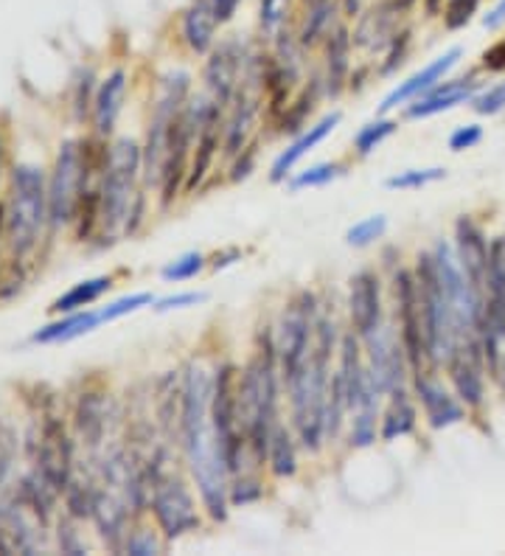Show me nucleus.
Wrapping results in <instances>:
<instances>
[{
    "instance_id": "obj_60",
    "label": "nucleus",
    "mask_w": 505,
    "mask_h": 556,
    "mask_svg": "<svg viewBox=\"0 0 505 556\" xmlns=\"http://www.w3.org/2000/svg\"><path fill=\"white\" fill-rule=\"evenodd\" d=\"M0 166H3V141H0Z\"/></svg>"
},
{
    "instance_id": "obj_24",
    "label": "nucleus",
    "mask_w": 505,
    "mask_h": 556,
    "mask_svg": "<svg viewBox=\"0 0 505 556\" xmlns=\"http://www.w3.org/2000/svg\"><path fill=\"white\" fill-rule=\"evenodd\" d=\"M129 503L122 497L110 495V492H96L93 501V520L99 526L104 543H110L113 548L124 545L127 540V517H129Z\"/></svg>"
},
{
    "instance_id": "obj_33",
    "label": "nucleus",
    "mask_w": 505,
    "mask_h": 556,
    "mask_svg": "<svg viewBox=\"0 0 505 556\" xmlns=\"http://www.w3.org/2000/svg\"><path fill=\"white\" fill-rule=\"evenodd\" d=\"M320 90H324V85H320V79L310 81L306 88L301 90V96H298L295 102L287 104V110L281 113V132H298V129H306L303 124H306V118H310V113L315 110V102L317 96H320Z\"/></svg>"
},
{
    "instance_id": "obj_42",
    "label": "nucleus",
    "mask_w": 505,
    "mask_h": 556,
    "mask_svg": "<svg viewBox=\"0 0 505 556\" xmlns=\"http://www.w3.org/2000/svg\"><path fill=\"white\" fill-rule=\"evenodd\" d=\"M262 495L264 486L256 476H244V472H239V476H233V481H230V503H233V506L256 503Z\"/></svg>"
},
{
    "instance_id": "obj_21",
    "label": "nucleus",
    "mask_w": 505,
    "mask_h": 556,
    "mask_svg": "<svg viewBox=\"0 0 505 556\" xmlns=\"http://www.w3.org/2000/svg\"><path fill=\"white\" fill-rule=\"evenodd\" d=\"M340 113H329V116H324L317 124H312V127H306L301 132V138H295V141L290 143V150H283L281 155L276 157V163H273V169H269V180L273 184H281L283 177L290 175L292 166H295L298 161H301L303 155H310L312 150H315L317 143L326 141V138L334 132V127L340 124Z\"/></svg>"
},
{
    "instance_id": "obj_1",
    "label": "nucleus",
    "mask_w": 505,
    "mask_h": 556,
    "mask_svg": "<svg viewBox=\"0 0 505 556\" xmlns=\"http://www.w3.org/2000/svg\"><path fill=\"white\" fill-rule=\"evenodd\" d=\"M211 394L214 380L202 366L186 368L180 388V444L189 462L191 478L200 489V501L211 520H228L230 509V472L216 450L214 425H211Z\"/></svg>"
},
{
    "instance_id": "obj_18",
    "label": "nucleus",
    "mask_w": 505,
    "mask_h": 556,
    "mask_svg": "<svg viewBox=\"0 0 505 556\" xmlns=\"http://www.w3.org/2000/svg\"><path fill=\"white\" fill-rule=\"evenodd\" d=\"M460 56H464V51H460L458 46L450 48L446 54H441L438 60H432L430 65H425V68L418 71V74H413L411 79L402 81L396 90H391V93L384 96L382 104H379V110L382 113H391V110H396L399 104H407V102H416V99H421L425 93H430L432 88H435L438 81L444 79L446 74H450L455 65L460 62Z\"/></svg>"
},
{
    "instance_id": "obj_58",
    "label": "nucleus",
    "mask_w": 505,
    "mask_h": 556,
    "mask_svg": "<svg viewBox=\"0 0 505 556\" xmlns=\"http://www.w3.org/2000/svg\"><path fill=\"white\" fill-rule=\"evenodd\" d=\"M3 228H7V211L0 208V231H3Z\"/></svg>"
},
{
    "instance_id": "obj_41",
    "label": "nucleus",
    "mask_w": 505,
    "mask_h": 556,
    "mask_svg": "<svg viewBox=\"0 0 505 556\" xmlns=\"http://www.w3.org/2000/svg\"><path fill=\"white\" fill-rule=\"evenodd\" d=\"M202 267H205V256H202V253H182V256L175 258L172 265L163 267V278H166V281H189V278H194Z\"/></svg>"
},
{
    "instance_id": "obj_19",
    "label": "nucleus",
    "mask_w": 505,
    "mask_h": 556,
    "mask_svg": "<svg viewBox=\"0 0 505 556\" xmlns=\"http://www.w3.org/2000/svg\"><path fill=\"white\" fill-rule=\"evenodd\" d=\"M402 9L396 0H382L365 14H359L357 31H354V46L365 51H384L391 46L393 37L399 35V21H402Z\"/></svg>"
},
{
    "instance_id": "obj_31",
    "label": "nucleus",
    "mask_w": 505,
    "mask_h": 556,
    "mask_svg": "<svg viewBox=\"0 0 505 556\" xmlns=\"http://www.w3.org/2000/svg\"><path fill=\"white\" fill-rule=\"evenodd\" d=\"M110 287H113V278L110 276L88 278V281L76 285L74 290H67L65 295H60V299L51 304V309H54V313H79V309L90 306L93 301H99Z\"/></svg>"
},
{
    "instance_id": "obj_57",
    "label": "nucleus",
    "mask_w": 505,
    "mask_h": 556,
    "mask_svg": "<svg viewBox=\"0 0 505 556\" xmlns=\"http://www.w3.org/2000/svg\"><path fill=\"white\" fill-rule=\"evenodd\" d=\"M416 3H418V0H396V7L402 9V12H411V9L416 7Z\"/></svg>"
},
{
    "instance_id": "obj_50",
    "label": "nucleus",
    "mask_w": 505,
    "mask_h": 556,
    "mask_svg": "<svg viewBox=\"0 0 505 556\" xmlns=\"http://www.w3.org/2000/svg\"><path fill=\"white\" fill-rule=\"evenodd\" d=\"M480 60H483V68L492 71V74H500V71H505V37H503V40L494 42L492 48H485Z\"/></svg>"
},
{
    "instance_id": "obj_29",
    "label": "nucleus",
    "mask_w": 505,
    "mask_h": 556,
    "mask_svg": "<svg viewBox=\"0 0 505 556\" xmlns=\"http://www.w3.org/2000/svg\"><path fill=\"white\" fill-rule=\"evenodd\" d=\"M104 324L101 318V309L99 313H76V315H67L65 320H56V324H48L42 326L40 332H34V343H65V340H74L81 338V334L93 332L96 326Z\"/></svg>"
},
{
    "instance_id": "obj_5",
    "label": "nucleus",
    "mask_w": 505,
    "mask_h": 556,
    "mask_svg": "<svg viewBox=\"0 0 505 556\" xmlns=\"http://www.w3.org/2000/svg\"><path fill=\"white\" fill-rule=\"evenodd\" d=\"M211 425H214L216 450L223 455L230 478L239 476L250 447L244 439L242 419H239V371L233 363H223L216 368L214 394H211Z\"/></svg>"
},
{
    "instance_id": "obj_47",
    "label": "nucleus",
    "mask_w": 505,
    "mask_h": 556,
    "mask_svg": "<svg viewBox=\"0 0 505 556\" xmlns=\"http://www.w3.org/2000/svg\"><path fill=\"white\" fill-rule=\"evenodd\" d=\"M480 138H483V127L480 124H466V127H458L450 136V150L452 152H464L478 147Z\"/></svg>"
},
{
    "instance_id": "obj_46",
    "label": "nucleus",
    "mask_w": 505,
    "mask_h": 556,
    "mask_svg": "<svg viewBox=\"0 0 505 556\" xmlns=\"http://www.w3.org/2000/svg\"><path fill=\"white\" fill-rule=\"evenodd\" d=\"M124 551L132 556H155L161 554V543H157L155 531L138 529L132 531V534H127V540H124Z\"/></svg>"
},
{
    "instance_id": "obj_7",
    "label": "nucleus",
    "mask_w": 505,
    "mask_h": 556,
    "mask_svg": "<svg viewBox=\"0 0 505 556\" xmlns=\"http://www.w3.org/2000/svg\"><path fill=\"white\" fill-rule=\"evenodd\" d=\"M315 320H317V301L310 290L298 292L290 306L283 309L281 324L276 329V352L281 380L290 382L303 363L310 359L312 340H315Z\"/></svg>"
},
{
    "instance_id": "obj_43",
    "label": "nucleus",
    "mask_w": 505,
    "mask_h": 556,
    "mask_svg": "<svg viewBox=\"0 0 505 556\" xmlns=\"http://www.w3.org/2000/svg\"><path fill=\"white\" fill-rule=\"evenodd\" d=\"M471 108H475V113H480V116H497V113H503L505 110V81L492 85V88H485L483 93L475 96V99H471Z\"/></svg>"
},
{
    "instance_id": "obj_44",
    "label": "nucleus",
    "mask_w": 505,
    "mask_h": 556,
    "mask_svg": "<svg viewBox=\"0 0 505 556\" xmlns=\"http://www.w3.org/2000/svg\"><path fill=\"white\" fill-rule=\"evenodd\" d=\"M149 304H152V295H149V292H135V295H124V299H118V301H113L110 306H104V309H101V318L104 320L124 318V315L138 313L141 306H149Z\"/></svg>"
},
{
    "instance_id": "obj_14",
    "label": "nucleus",
    "mask_w": 505,
    "mask_h": 556,
    "mask_svg": "<svg viewBox=\"0 0 505 556\" xmlns=\"http://www.w3.org/2000/svg\"><path fill=\"white\" fill-rule=\"evenodd\" d=\"M349 315L354 332L368 338L382 326V285L379 276L370 270H359L349 281Z\"/></svg>"
},
{
    "instance_id": "obj_48",
    "label": "nucleus",
    "mask_w": 505,
    "mask_h": 556,
    "mask_svg": "<svg viewBox=\"0 0 505 556\" xmlns=\"http://www.w3.org/2000/svg\"><path fill=\"white\" fill-rule=\"evenodd\" d=\"M205 301V292H177V295H168V299L157 301V313H168V309H182V306H197Z\"/></svg>"
},
{
    "instance_id": "obj_52",
    "label": "nucleus",
    "mask_w": 505,
    "mask_h": 556,
    "mask_svg": "<svg viewBox=\"0 0 505 556\" xmlns=\"http://www.w3.org/2000/svg\"><path fill=\"white\" fill-rule=\"evenodd\" d=\"M239 3L242 0H211V7H214V14L216 21H219V26H225V23L233 21L236 9H239Z\"/></svg>"
},
{
    "instance_id": "obj_34",
    "label": "nucleus",
    "mask_w": 505,
    "mask_h": 556,
    "mask_svg": "<svg viewBox=\"0 0 505 556\" xmlns=\"http://www.w3.org/2000/svg\"><path fill=\"white\" fill-rule=\"evenodd\" d=\"M396 127L399 124L391 122V118H379V122L365 124V127L357 132V138H354V150H357L359 155H370V152L377 150L379 143H384L393 132H396Z\"/></svg>"
},
{
    "instance_id": "obj_51",
    "label": "nucleus",
    "mask_w": 505,
    "mask_h": 556,
    "mask_svg": "<svg viewBox=\"0 0 505 556\" xmlns=\"http://www.w3.org/2000/svg\"><path fill=\"white\" fill-rule=\"evenodd\" d=\"M60 545L65 554H85V545L79 543V534H76L67 522H62L60 526Z\"/></svg>"
},
{
    "instance_id": "obj_2",
    "label": "nucleus",
    "mask_w": 505,
    "mask_h": 556,
    "mask_svg": "<svg viewBox=\"0 0 505 556\" xmlns=\"http://www.w3.org/2000/svg\"><path fill=\"white\" fill-rule=\"evenodd\" d=\"M334 320H315V340H312L310 359L301 371L287 382L292 400V425H295L298 441L306 453H317L326 439V405H329V380H331V352H334Z\"/></svg>"
},
{
    "instance_id": "obj_40",
    "label": "nucleus",
    "mask_w": 505,
    "mask_h": 556,
    "mask_svg": "<svg viewBox=\"0 0 505 556\" xmlns=\"http://www.w3.org/2000/svg\"><path fill=\"white\" fill-rule=\"evenodd\" d=\"M480 3H483V0H446L444 26L450 28V31L466 28L471 23V17L478 14Z\"/></svg>"
},
{
    "instance_id": "obj_27",
    "label": "nucleus",
    "mask_w": 505,
    "mask_h": 556,
    "mask_svg": "<svg viewBox=\"0 0 505 556\" xmlns=\"http://www.w3.org/2000/svg\"><path fill=\"white\" fill-rule=\"evenodd\" d=\"M219 116L223 113H216L205 127H202L200 138L194 143V157H191L189 166V180H186V191H194L197 186L209 177L211 166H214V157L219 152Z\"/></svg>"
},
{
    "instance_id": "obj_3",
    "label": "nucleus",
    "mask_w": 505,
    "mask_h": 556,
    "mask_svg": "<svg viewBox=\"0 0 505 556\" xmlns=\"http://www.w3.org/2000/svg\"><path fill=\"white\" fill-rule=\"evenodd\" d=\"M278 352L276 334H264L244 371L239 374V419L248 439L253 462L262 467L267 462V447L273 428L278 425Z\"/></svg>"
},
{
    "instance_id": "obj_17",
    "label": "nucleus",
    "mask_w": 505,
    "mask_h": 556,
    "mask_svg": "<svg viewBox=\"0 0 505 556\" xmlns=\"http://www.w3.org/2000/svg\"><path fill=\"white\" fill-rule=\"evenodd\" d=\"M37 472L46 478L56 492H65L71 483V441L56 421H46L37 447Z\"/></svg>"
},
{
    "instance_id": "obj_30",
    "label": "nucleus",
    "mask_w": 505,
    "mask_h": 556,
    "mask_svg": "<svg viewBox=\"0 0 505 556\" xmlns=\"http://www.w3.org/2000/svg\"><path fill=\"white\" fill-rule=\"evenodd\" d=\"M267 467L276 478H292L298 472V447L295 439L281 421L273 428V435H269V447H267Z\"/></svg>"
},
{
    "instance_id": "obj_12",
    "label": "nucleus",
    "mask_w": 505,
    "mask_h": 556,
    "mask_svg": "<svg viewBox=\"0 0 505 556\" xmlns=\"http://www.w3.org/2000/svg\"><path fill=\"white\" fill-rule=\"evenodd\" d=\"M250 54L244 51V46L239 40H223L219 46L211 48V56L205 62V71H202V79H205V88H209L211 99L219 102L223 108H228L233 102L236 90H239V76H244L248 68Z\"/></svg>"
},
{
    "instance_id": "obj_22",
    "label": "nucleus",
    "mask_w": 505,
    "mask_h": 556,
    "mask_svg": "<svg viewBox=\"0 0 505 556\" xmlns=\"http://www.w3.org/2000/svg\"><path fill=\"white\" fill-rule=\"evenodd\" d=\"M475 90H478V81L475 79H458L446 81V85H435L430 93H425L421 99H416V104L407 108V116L411 118H430L438 113H446V110L458 108L475 99Z\"/></svg>"
},
{
    "instance_id": "obj_36",
    "label": "nucleus",
    "mask_w": 505,
    "mask_h": 556,
    "mask_svg": "<svg viewBox=\"0 0 505 556\" xmlns=\"http://www.w3.org/2000/svg\"><path fill=\"white\" fill-rule=\"evenodd\" d=\"M343 172V163H317V166H310V169H303L301 175H295L290 180V189H315V186H326L331 184L334 177H340Z\"/></svg>"
},
{
    "instance_id": "obj_6",
    "label": "nucleus",
    "mask_w": 505,
    "mask_h": 556,
    "mask_svg": "<svg viewBox=\"0 0 505 556\" xmlns=\"http://www.w3.org/2000/svg\"><path fill=\"white\" fill-rule=\"evenodd\" d=\"M143 166V150L129 138L113 143L108 155V169L101 180L99 198V228L113 237L122 223H127L129 208H132V189L135 177Z\"/></svg>"
},
{
    "instance_id": "obj_54",
    "label": "nucleus",
    "mask_w": 505,
    "mask_h": 556,
    "mask_svg": "<svg viewBox=\"0 0 505 556\" xmlns=\"http://www.w3.org/2000/svg\"><path fill=\"white\" fill-rule=\"evenodd\" d=\"M236 258H239V251H225V253H216V256H214V262H211V267H214V270H219V267H228V265H233Z\"/></svg>"
},
{
    "instance_id": "obj_4",
    "label": "nucleus",
    "mask_w": 505,
    "mask_h": 556,
    "mask_svg": "<svg viewBox=\"0 0 505 556\" xmlns=\"http://www.w3.org/2000/svg\"><path fill=\"white\" fill-rule=\"evenodd\" d=\"M48 217L46 177L31 163H17L12 172V198L7 208V242L14 258H26L37 248Z\"/></svg>"
},
{
    "instance_id": "obj_39",
    "label": "nucleus",
    "mask_w": 505,
    "mask_h": 556,
    "mask_svg": "<svg viewBox=\"0 0 505 556\" xmlns=\"http://www.w3.org/2000/svg\"><path fill=\"white\" fill-rule=\"evenodd\" d=\"M384 231H388V219H384V214H374V217L363 219V223H357L354 228H349L345 242L354 244V248H365V244L382 239Z\"/></svg>"
},
{
    "instance_id": "obj_49",
    "label": "nucleus",
    "mask_w": 505,
    "mask_h": 556,
    "mask_svg": "<svg viewBox=\"0 0 505 556\" xmlns=\"http://www.w3.org/2000/svg\"><path fill=\"white\" fill-rule=\"evenodd\" d=\"M253 166H256V147H244V150L236 155L233 169H230V180H233V184L244 180V177L253 172Z\"/></svg>"
},
{
    "instance_id": "obj_35",
    "label": "nucleus",
    "mask_w": 505,
    "mask_h": 556,
    "mask_svg": "<svg viewBox=\"0 0 505 556\" xmlns=\"http://www.w3.org/2000/svg\"><path fill=\"white\" fill-rule=\"evenodd\" d=\"M351 447H370L377 441V407H359L351 419Z\"/></svg>"
},
{
    "instance_id": "obj_11",
    "label": "nucleus",
    "mask_w": 505,
    "mask_h": 556,
    "mask_svg": "<svg viewBox=\"0 0 505 556\" xmlns=\"http://www.w3.org/2000/svg\"><path fill=\"white\" fill-rule=\"evenodd\" d=\"M365 346H368L370 377H374L377 388L382 391V396H391L393 391L404 388L411 359H407L402 340L393 334V329H388V326L382 324L377 332L365 338Z\"/></svg>"
},
{
    "instance_id": "obj_28",
    "label": "nucleus",
    "mask_w": 505,
    "mask_h": 556,
    "mask_svg": "<svg viewBox=\"0 0 505 556\" xmlns=\"http://www.w3.org/2000/svg\"><path fill=\"white\" fill-rule=\"evenodd\" d=\"M413 430H416V407H413L411 396H407V388H399V391L391 394V405H388V410L382 416L379 439H402V435H411Z\"/></svg>"
},
{
    "instance_id": "obj_38",
    "label": "nucleus",
    "mask_w": 505,
    "mask_h": 556,
    "mask_svg": "<svg viewBox=\"0 0 505 556\" xmlns=\"http://www.w3.org/2000/svg\"><path fill=\"white\" fill-rule=\"evenodd\" d=\"M290 17V0H262L258 3V26L264 35L276 37Z\"/></svg>"
},
{
    "instance_id": "obj_55",
    "label": "nucleus",
    "mask_w": 505,
    "mask_h": 556,
    "mask_svg": "<svg viewBox=\"0 0 505 556\" xmlns=\"http://www.w3.org/2000/svg\"><path fill=\"white\" fill-rule=\"evenodd\" d=\"M359 7H363V0H340V9H343V17H359Z\"/></svg>"
},
{
    "instance_id": "obj_9",
    "label": "nucleus",
    "mask_w": 505,
    "mask_h": 556,
    "mask_svg": "<svg viewBox=\"0 0 505 556\" xmlns=\"http://www.w3.org/2000/svg\"><path fill=\"white\" fill-rule=\"evenodd\" d=\"M393 295H396V318H399V340H402L407 359H411V374L425 371L430 363L425 340V324H421V301H418L416 273L399 270L393 276Z\"/></svg>"
},
{
    "instance_id": "obj_13",
    "label": "nucleus",
    "mask_w": 505,
    "mask_h": 556,
    "mask_svg": "<svg viewBox=\"0 0 505 556\" xmlns=\"http://www.w3.org/2000/svg\"><path fill=\"white\" fill-rule=\"evenodd\" d=\"M450 380L455 386V394L466 407H480L485 396V357L480 349V338H469L455 346V352L446 359Z\"/></svg>"
},
{
    "instance_id": "obj_8",
    "label": "nucleus",
    "mask_w": 505,
    "mask_h": 556,
    "mask_svg": "<svg viewBox=\"0 0 505 556\" xmlns=\"http://www.w3.org/2000/svg\"><path fill=\"white\" fill-rule=\"evenodd\" d=\"M81 189H85V147L79 141H65L48 184V223L54 228L74 223Z\"/></svg>"
},
{
    "instance_id": "obj_37",
    "label": "nucleus",
    "mask_w": 505,
    "mask_h": 556,
    "mask_svg": "<svg viewBox=\"0 0 505 556\" xmlns=\"http://www.w3.org/2000/svg\"><path fill=\"white\" fill-rule=\"evenodd\" d=\"M444 177H446V169H441V166H432V169H407L388 177V189H399V191L421 189V186H430L435 184V180H444Z\"/></svg>"
},
{
    "instance_id": "obj_56",
    "label": "nucleus",
    "mask_w": 505,
    "mask_h": 556,
    "mask_svg": "<svg viewBox=\"0 0 505 556\" xmlns=\"http://www.w3.org/2000/svg\"><path fill=\"white\" fill-rule=\"evenodd\" d=\"M425 12L427 17H438V14L444 12V0H425Z\"/></svg>"
},
{
    "instance_id": "obj_53",
    "label": "nucleus",
    "mask_w": 505,
    "mask_h": 556,
    "mask_svg": "<svg viewBox=\"0 0 505 556\" xmlns=\"http://www.w3.org/2000/svg\"><path fill=\"white\" fill-rule=\"evenodd\" d=\"M483 26L489 28V31H494V28L505 26V0H500L497 7H494L492 12L485 14V17H483Z\"/></svg>"
},
{
    "instance_id": "obj_32",
    "label": "nucleus",
    "mask_w": 505,
    "mask_h": 556,
    "mask_svg": "<svg viewBox=\"0 0 505 556\" xmlns=\"http://www.w3.org/2000/svg\"><path fill=\"white\" fill-rule=\"evenodd\" d=\"M76 421H79V430L85 433L88 444H99L104 430H108V405L104 400L96 394H88L79 402V410H76Z\"/></svg>"
},
{
    "instance_id": "obj_26",
    "label": "nucleus",
    "mask_w": 505,
    "mask_h": 556,
    "mask_svg": "<svg viewBox=\"0 0 505 556\" xmlns=\"http://www.w3.org/2000/svg\"><path fill=\"white\" fill-rule=\"evenodd\" d=\"M337 26V3L334 0H306L303 3L301 28H298V42L303 48H315L317 42L331 35Z\"/></svg>"
},
{
    "instance_id": "obj_20",
    "label": "nucleus",
    "mask_w": 505,
    "mask_h": 556,
    "mask_svg": "<svg viewBox=\"0 0 505 556\" xmlns=\"http://www.w3.org/2000/svg\"><path fill=\"white\" fill-rule=\"evenodd\" d=\"M351 46H354V37H351L349 26L345 23H337L331 28V35L326 37V96L337 99L343 93L345 81H349L351 71Z\"/></svg>"
},
{
    "instance_id": "obj_59",
    "label": "nucleus",
    "mask_w": 505,
    "mask_h": 556,
    "mask_svg": "<svg viewBox=\"0 0 505 556\" xmlns=\"http://www.w3.org/2000/svg\"><path fill=\"white\" fill-rule=\"evenodd\" d=\"M497 377H503V382H505V357L500 359V374H497Z\"/></svg>"
},
{
    "instance_id": "obj_15",
    "label": "nucleus",
    "mask_w": 505,
    "mask_h": 556,
    "mask_svg": "<svg viewBox=\"0 0 505 556\" xmlns=\"http://www.w3.org/2000/svg\"><path fill=\"white\" fill-rule=\"evenodd\" d=\"M455 256L469 278V285L483 295L485 292V267H489V239L483 228L471 217H460L455 223Z\"/></svg>"
},
{
    "instance_id": "obj_23",
    "label": "nucleus",
    "mask_w": 505,
    "mask_h": 556,
    "mask_svg": "<svg viewBox=\"0 0 505 556\" xmlns=\"http://www.w3.org/2000/svg\"><path fill=\"white\" fill-rule=\"evenodd\" d=\"M216 28H219V21H216L211 0H191V7L182 12L180 21V31L186 46H189L194 54H211V48H214L216 42Z\"/></svg>"
},
{
    "instance_id": "obj_16",
    "label": "nucleus",
    "mask_w": 505,
    "mask_h": 556,
    "mask_svg": "<svg viewBox=\"0 0 505 556\" xmlns=\"http://www.w3.org/2000/svg\"><path fill=\"white\" fill-rule=\"evenodd\" d=\"M413 388H416V396L421 407H425V416L432 430H444L464 419V402L458 396H452L444 388V382L438 380L435 374L427 371V368L413 374Z\"/></svg>"
},
{
    "instance_id": "obj_45",
    "label": "nucleus",
    "mask_w": 505,
    "mask_h": 556,
    "mask_svg": "<svg viewBox=\"0 0 505 556\" xmlns=\"http://www.w3.org/2000/svg\"><path fill=\"white\" fill-rule=\"evenodd\" d=\"M407 48H411V31L404 28V31H399V35L393 37L391 46L384 48L388 54H384V62H382V68H379V74L391 76L393 71L402 68L404 56H407Z\"/></svg>"
},
{
    "instance_id": "obj_10",
    "label": "nucleus",
    "mask_w": 505,
    "mask_h": 556,
    "mask_svg": "<svg viewBox=\"0 0 505 556\" xmlns=\"http://www.w3.org/2000/svg\"><path fill=\"white\" fill-rule=\"evenodd\" d=\"M152 515L166 540H180L182 534L200 529V511L189 486L175 476H166L152 489Z\"/></svg>"
},
{
    "instance_id": "obj_25",
    "label": "nucleus",
    "mask_w": 505,
    "mask_h": 556,
    "mask_svg": "<svg viewBox=\"0 0 505 556\" xmlns=\"http://www.w3.org/2000/svg\"><path fill=\"white\" fill-rule=\"evenodd\" d=\"M124 93H127V74L124 71H115V74H110L108 79L101 81L93 102V124L99 136H110L113 132L115 118L122 113Z\"/></svg>"
}]
</instances>
